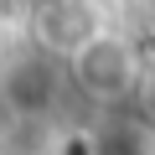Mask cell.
<instances>
[{
    "mask_svg": "<svg viewBox=\"0 0 155 155\" xmlns=\"http://www.w3.org/2000/svg\"><path fill=\"white\" fill-rule=\"evenodd\" d=\"M67 88V72L57 57L47 52H31V57H16L11 72H5V104L16 114H47Z\"/></svg>",
    "mask_w": 155,
    "mask_h": 155,
    "instance_id": "cell-2",
    "label": "cell"
},
{
    "mask_svg": "<svg viewBox=\"0 0 155 155\" xmlns=\"http://www.w3.org/2000/svg\"><path fill=\"white\" fill-rule=\"evenodd\" d=\"M31 26H36V52H47V57H67L83 36H93L104 21L93 16V5L88 0H41L36 5V16H31Z\"/></svg>",
    "mask_w": 155,
    "mask_h": 155,
    "instance_id": "cell-3",
    "label": "cell"
},
{
    "mask_svg": "<svg viewBox=\"0 0 155 155\" xmlns=\"http://www.w3.org/2000/svg\"><path fill=\"white\" fill-rule=\"evenodd\" d=\"M62 72H67V83L83 93L88 104L119 109V104H129L134 88L145 83V57H140V41H129V36L114 31V26H98L93 36H83V41L62 57Z\"/></svg>",
    "mask_w": 155,
    "mask_h": 155,
    "instance_id": "cell-1",
    "label": "cell"
},
{
    "mask_svg": "<svg viewBox=\"0 0 155 155\" xmlns=\"http://www.w3.org/2000/svg\"><path fill=\"white\" fill-rule=\"evenodd\" d=\"M140 57H145V72H155V31L145 36V47H140Z\"/></svg>",
    "mask_w": 155,
    "mask_h": 155,
    "instance_id": "cell-4",
    "label": "cell"
}]
</instances>
